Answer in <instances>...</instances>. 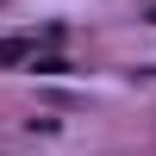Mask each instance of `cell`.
<instances>
[{"instance_id": "1", "label": "cell", "mask_w": 156, "mask_h": 156, "mask_svg": "<svg viewBox=\"0 0 156 156\" xmlns=\"http://www.w3.org/2000/svg\"><path fill=\"white\" fill-rule=\"evenodd\" d=\"M25 56H31L25 37H0V62H25Z\"/></svg>"}, {"instance_id": "2", "label": "cell", "mask_w": 156, "mask_h": 156, "mask_svg": "<svg viewBox=\"0 0 156 156\" xmlns=\"http://www.w3.org/2000/svg\"><path fill=\"white\" fill-rule=\"evenodd\" d=\"M150 19H156V6H150Z\"/></svg>"}]
</instances>
